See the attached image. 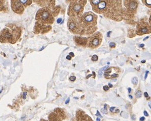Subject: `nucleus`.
I'll return each instance as SVG.
<instances>
[{
	"label": "nucleus",
	"instance_id": "nucleus-1",
	"mask_svg": "<svg viewBox=\"0 0 151 121\" xmlns=\"http://www.w3.org/2000/svg\"><path fill=\"white\" fill-rule=\"evenodd\" d=\"M21 32L17 28L9 29L4 28L0 33V42L2 43L14 44L20 37Z\"/></svg>",
	"mask_w": 151,
	"mask_h": 121
},
{
	"label": "nucleus",
	"instance_id": "nucleus-2",
	"mask_svg": "<svg viewBox=\"0 0 151 121\" xmlns=\"http://www.w3.org/2000/svg\"><path fill=\"white\" fill-rule=\"evenodd\" d=\"M36 19L44 24H52L54 19L50 10L46 8L40 9L36 14Z\"/></svg>",
	"mask_w": 151,
	"mask_h": 121
},
{
	"label": "nucleus",
	"instance_id": "nucleus-3",
	"mask_svg": "<svg viewBox=\"0 0 151 121\" xmlns=\"http://www.w3.org/2000/svg\"><path fill=\"white\" fill-rule=\"evenodd\" d=\"M93 7V10L97 13L105 12L112 3L113 0H89Z\"/></svg>",
	"mask_w": 151,
	"mask_h": 121
},
{
	"label": "nucleus",
	"instance_id": "nucleus-4",
	"mask_svg": "<svg viewBox=\"0 0 151 121\" xmlns=\"http://www.w3.org/2000/svg\"><path fill=\"white\" fill-rule=\"evenodd\" d=\"M85 0H75L70 4L68 14L72 16L81 15L83 13Z\"/></svg>",
	"mask_w": 151,
	"mask_h": 121
},
{
	"label": "nucleus",
	"instance_id": "nucleus-5",
	"mask_svg": "<svg viewBox=\"0 0 151 121\" xmlns=\"http://www.w3.org/2000/svg\"><path fill=\"white\" fill-rule=\"evenodd\" d=\"M102 40V34L100 32H97L89 37L87 40V47L91 49H96L100 45Z\"/></svg>",
	"mask_w": 151,
	"mask_h": 121
},
{
	"label": "nucleus",
	"instance_id": "nucleus-6",
	"mask_svg": "<svg viewBox=\"0 0 151 121\" xmlns=\"http://www.w3.org/2000/svg\"><path fill=\"white\" fill-rule=\"evenodd\" d=\"M82 19L85 26H93L96 24L97 16L92 12H87L84 13Z\"/></svg>",
	"mask_w": 151,
	"mask_h": 121
},
{
	"label": "nucleus",
	"instance_id": "nucleus-7",
	"mask_svg": "<svg viewBox=\"0 0 151 121\" xmlns=\"http://www.w3.org/2000/svg\"><path fill=\"white\" fill-rule=\"evenodd\" d=\"M151 32V26L147 22L142 21L137 25L136 33L139 35L150 33Z\"/></svg>",
	"mask_w": 151,
	"mask_h": 121
},
{
	"label": "nucleus",
	"instance_id": "nucleus-8",
	"mask_svg": "<svg viewBox=\"0 0 151 121\" xmlns=\"http://www.w3.org/2000/svg\"><path fill=\"white\" fill-rule=\"evenodd\" d=\"M68 29L71 32L74 33H77L79 32L80 24L75 17H72L70 18L68 23Z\"/></svg>",
	"mask_w": 151,
	"mask_h": 121
},
{
	"label": "nucleus",
	"instance_id": "nucleus-9",
	"mask_svg": "<svg viewBox=\"0 0 151 121\" xmlns=\"http://www.w3.org/2000/svg\"><path fill=\"white\" fill-rule=\"evenodd\" d=\"M119 71V68H114V67L108 68L104 72V77L107 79L117 77L119 76V75L118 74Z\"/></svg>",
	"mask_w": 151,
	"mask_h": 121
},
{
	"label": "nucleus",
	"instance_id": "nucleus-10",
	"mask_svg": "<svg viewBox=\"0 0 151 121\" xmlns=\"http://www.w3.org/2000/svg\"><path fill=\"white\" fill-rule=\"evenodd\" d=\"M11 6L13 12L19 14H22L25 9L24 6L21 4L19 0H12Z\"/></svg>",
	"mask_w": 151,
	"mask_h": 121
},
{
	"label": "nucleus",
	"instance_id": "nucleus-11",
	"mask_svg": "<svg viewBox=\"0 0 151 121\" xmlns=\"http://www.w3.org/2000/svg\"><path fill=\"white\" fill-rule=\"evenodd\" d=\"M76 121H93L92 118L80 109H78L76 112Z\"/></svg>",
	"mask_w": 151,
	"mask_h": 121
},
{
	"label": "nucleus",
	"instance_id": "nucleus-12",
	"mask_svg": "<svg viewBox=\"0 0 151 121\" xmlns=\"http://www.w3.org/2000/svg\"><path fill=\"white\" fill-rule=\"evenodd\" d=\"M124 5L129 12H134L138 7V2L136 0H124Z\"/></svg>",
	"mask_w": 151,
	"mask_h": 121
},
{
	"label": "nucleus",
	"instance_id": "nucleus-13",
	"mask_svg": "<svg viewBox=\"0 0 151 121\" xmlns=\"http://www.w3.org/2000/svg\"><path fill=\"white\" fill-rule=\"evenodd\" d=\"M49 121H63V119L55 112H52L49 115Z\"/></svg>",
	"mask_w": 151,
	"mask_h": 121
},
{
	"label": "nucleus",
	"instance_id": "nucleus-14",
	"mask_svg": "<svg viewBox=\"0 0 151 121\" xmlns=\"http://www.w3.org/2000/svg\"><path fill=\"white\" fill-rule=\"evenodd\" d=\"M54 112H56L60 117L63 120L66 118V114L64 110L61 108H56L54 109Z\"/></svg>",
	"mask_w": 151,
	"mask_h": 121
},
{
	"label": "nucleus",
	"instance_id": "nucleus-15",
	"mask_svg": "<svg viewBox=\"0 0 151 121\" xmlns=\"http://www.w3.org/2000/svg\"><path fill=\"white\" fill-rule=\"evenodd\" d=\"M35 3L42 7H45L49 3L50 0H33Z\"/></svg>",
	"mask_w": 151,
	"mask_h": 121
},
{
	"label": "nucleus",
	"instance_id": "nucleus-16",
	"mask_svg": "<svg viewBox=\"0 0 151 121\" xmlns=\"http://www.w3.org/2000/svg\"><path fill=\"white\" fill-rule=\"evenodd\" d=\"M21 4L24 6V7H27V6L30 5L32 4V0H19Z\"/></svg>",
	"mask_w": 151,
	"mask_h": 121
},
{
	"label": "nucleus",
	"instance_id": "nucleus-17",
	"mask_svg": "<svg viewBox=\"0 0 151 121\" xmlns=\"http://www.w3.org/2000/svg\"><path fill=\"white\" fill-rule=\"evenodd\" d=\"M142 1L146 6L151 8V0H142Z\"/></svg>",
	"mask_w": 151,
	"mask_h": 121
},
{
	"label": "nucleus",
	"instance_id": "nucleus-18",
	"mask_svg": "<svg viewBox=\"0 0 151 121\" xmlns=\"http://www.w3.org/2000/svg\"><path fill=\"white\" fill-rule=\"evenodd\" d=\"M109 68V66H106L104 67V68H103L100 69L99 71L98 72V75L99 76H101L102 75V74H103V71L104 70H105L106 68Z\"/></svg>",
	"mask_w": 151,
	"mask_h": 121
},
{
	"label": "nucleus",
	"instance_id": "nucleus-19",
	"mask_svg": "<svg viewBox=\"0 0 151 121\" xmlns=\"http://www.w3.org/2000/svg\"><path fill=\"white\" fill-rule=\"evenodd\" d=\"M138 79L137 77H134L132 79V82L134 85H136L138 83Z\"/></svg>",
	"mask_w": 151,
	"mask_h": 121
},
{
	"label": "nucleus",
	"instance_id": "nucleus-20",
	"mask_svg": "<svg viewBox=\"0 0 151 121\" xmlns=\"http://www.w3.org/2000/svg\"><path fill=\"white\" fill-rule=\"evenodd\" d=\"M142 96V91H138L136 93V98H140Z\"/></svg>",
	"mask_w": 151,
	"mask_h": 121
},
{
	"label": "nucleus",
	"instance_id": "nucleus-21",
	"mask_svg": "<svg viewBox=\"0 0 151 121\" xmlns=\"http://www.w3.org/2000/svg\"><path fill=\"white\" fill-rule=\"evenodd\" d=\"M101 111H102V112H103V114H107V105H106V104L104 105V108L102 109Z\"/></svg>",
	"mask_w": 151,
	"mask_h": 121
},
{
	"label": "nucleus",
	"instance_id": "nucleus-22",
	"mask_svg": "<svg viewBox=\"0 0 151 121\" xmlns=\"http://www.w3.org/2000/svg\"><path fill=\"white\" fill-rule=\"evenodd\" d=\"M91 60L93 61H98V56L96 55H93V57L91 58Z\"/></svg>",
	"mask_w": 151,
	"mask_h": 121
},
{
	"label": "nucleus",
	"instance_id": "nucleus-23",
	"mask_svg": "<svg viewBox=\"0 0 151 121\" xmlns=\"http://www.w3.org/2000/svg\"><path fill=\"white\" fill-rule=\"evenodd\" d=\"M69 79H70V81H71L72 82H74L75 81L76 79V78L75 76H71V77H70V78H69Z\"/></svg>",
	"mask_w": 151,
	"mask_h": 121
},
{
	"label": "nucleus",
	"instance_id": "nucleus-24",
	"mask_svg": "<svg viewBox=\"0 0 151 121\" xmlns=\"http://www.w3.org/2000/svg\"><path fill=\"white\" fill-rule=\"evenodd\" d=\"M109 46L110 47L113 48H114L115 47V44L114 42H111L110 43Z\"/></svg>",
	"mask_w": 151,
	"mask_h": 121
},
{
	"label": "nucleus",
	"instance_id": "nucleus-25",
	"mask_svg": "<svg viewBox=\"0 0 151 121\" xmlns=\"http://www.w3.org/2000/svg\"><path fill=\"white\" fill-rule=\"evenodd\" d=\"M103 89H104V91H107L109 89V87L108 85H105L103 87Z\"/></svg>",
	"mask_w": 151,
	"mask_h": 121
},
{
	"label": "nucleus",
	"instance_id": "nucleus-26",
	"mask_svg": "<svg viewBox=\"0 0 151 121\" xmlns=\"http://www.w3.org/2000/svg\"><path fill=\"white\" fill-rule=\"evenodd\" d=\"M148 73H149V71H146V72H145V79H146L147 78Z\"/></svg>",
	"mask_w": 151,
	"mask_h": 121
},
{
	"label": "nucleus",
	"instance_id": "nucleus-27",
	"mask_svg": "<svg viewBox=\"0 0 151 121\" xmlns=\"http://www.w3.org/2000/svg\"><path fill=\"white\" fill-rule=\"evenodd\" d=\"M144 96H145V98H148V97H149V95H148L147 92H145L144 93Z\"/></svg>",
	"mask_w": 151,
	"mask_h": 121
},
{
	"label": "nucleus",
	"instance_id": "nucleus-28",
	"mask_svg": "<svg viewBox=\"0 0 151 121\" xmlns=\"http://www.w3.org/2000/svg\"><path fill=\"white\" fill-rule=\"evenodd\" d=\"M96 116H99V117H102V115H101L100 114V112H99V111H98L97 110V113H96Z\"/></svg>",
	"mask_w": 151,
	"mask_h": 121
},
{
	"label": "nucleus",
	"instance_id": "nucleus-29",
	"mask_svg": "<svg viewBox=\"0 0 151 121\" xmlns=\"http://www.w3.org/2000/svg\"><path fill=\"white\" fill-rule=\"evenodd\" d=\"M144 115L146 117H148L149 116V115H148V113H147V112H146V111H144Z\"/></svg>",
	"mask_w": 151,
	"mask_h": 121
},
{
	"label": "nucleus",
	"instance_id": "nucleus-30",
	"mask_svg": "<svg viewBox=\"0 0 151 121\" xmlns=\"http://www.w3.org/2000/svg\"><path fill=\"white\" fill-rule=\"evenodd\" d=\"M145 117H142L140 118V121H145Z\"/></svg>",
	"mask_w": 151,
	"mask_h": 121
},
{
	"label": "nucleus",
	"instance_id": "nucleus-31",
	"mask_svg": "<svg viewBox=\"0 0 151 121\" xmlns=\"http://www.w3.org/2000/svg\"><path fill=\"white\" fill-rule=\"evenodd\" d=\"M114 109H115L114 107H111L110 109V112H113Z\"/></svg>",
	"mask_w": 151,
	"mask_h": 121
},
{
	"label": "nucleus",
	"instance_id": "nucleus-32",
	"mask_svg": "<svg viewBox=\"0 0 151 121\" xmlns=\"http://www.w3.org/2000/svg\"><path fill=\"white\" fill-rule=\"evenodd\" d=\"M71 58H72V57H71V56H70V55H68V56H66V59H67L70 60Z\"/></svg>",
	"mask_w": 151,
	"mask_h": 121
},
{
	"label": "nucleus",
	"instance_id": "nucleus-33",
	"mask_svg": "<svg viewBox=\"0 0 151 121\" xmlns=\"http://www.w3.org/2000/svg\"><path fill=\"white\" fill-rule=\"evenodd\" d=\"M69 101H70V98H68V100L66 101V102H65V104H68V103Z\"/></svg>",
	"mask_w": 151,
	"mask_h": 121
},
{
	"label": "nucleus",
	"instance_id": "nucleus-34",
	"mask_svg": "<svg viewBox=\"0 0 151 121\" xmlns=\"http://www.w3.org/2000/svg\"><path fill=\"white\" fill-rule=\"evenodd\" d=\"M26 95L27 93H26V92H25V93H24V95H23V96H24V99L26 98Z\"/></svg>",
	"mask_w": 151,
	"mask_h": 121
},
{
	"label": "nucleus",
	"instance_id": "nucleus-35",
	"mask_svg": "<svg viewBox=\"0 0 151 121\" xmlns=\"http://www.w3.org/2000/svg\"><path fill=\"white\" fill-rule=\"evenodd\" d=\"M70 55H71V56H72V57H74V53H72V52H71V53H70Z\"/></svg>",
	"mask_w": 151,
	"mask_h": 121
},
{
	"label": "nucleus",
	"instance_id": "nucleus-36",
	"mask_svg": "<svg viewBox=\"0 0 151 121\" xmlns=\"http://www.w3.org/2000/svg\"><path fill=\"white\" fill-rule=\"evenodd\" d=\"M132 119L133 120H135V115H132Z\"/></svg>",
	"mask_w": 151,
	"mask_h": 121
},
{
	"label": "nucleus",
	"instance_id": "nucleus-37",
	"mask_svg": "<svg viewBox=\"0 0 151 121\" xmlns=\"http://www.w3.org/2000/svg\"><path fill=\"white\" fill-rule=\"evenodd\" d=\"M144 46H145V45L144 44H141L140 45V47L142 48L144 47Z\"/></svg>",
	"mask_w": 151,
	"mask_h": 121
},
{
	"label": "nucleus",
	"instance_id": "nucleus-38",
	"mask_svg": "<svg viewBox=\"0 0 151 121\" xmlns=\"http://www.w3.org/2000/svg\"><path fill=\"white\" fill-rule=\"evenodd\" d=\"M40 121H48L47 120L43 119H42L40 120Z\"/></svg>",
	"mask_w": 151,
	"mask_h": 121
},
{
	"label": "nucleus",
	"instance_id": "nucleus-39",
	"mask_svg": "<svg viewBox=\"0 0 151 121\" xmlns=\"http://www.w3.org/2000/svg\"><path fill=\"white\" fill-rule=\"evenodd\" d=\"M128 91H129V93H131V88H129Z\"/></svg>",
	"mask_w": 151,
	"mask_h": 121
},
{
	"label": "nucleus",
	"instance_id": "nucleus-40",
	"mask_svg": "<svg viewBox=\"0 0 151 121\" xmlns=\"http://www.w3.org/2000/svg\"><path fill=\"white\" fill-rule=\"evenodd\" d=\"M96 121H101L100 118H99V117H97V119H96Z\"/></svg>",
	"mask_w": 151,
	"mask_h": 121
},
{
	"label": "nucleus",
	"instance_id": "nucleus-41",
	"mask_svg": "<svg viewBox=\"0 0 151 121\" xmlns=\"http://www.w3.org/2000/svg\"><path fill=\"white\" fill-rule=\"evenodd\" d=\"M109 87H112V85L111 84H110V83H109Z\"/></svg>",
	"mask_w": 151,
	"mask_h": 121
},
{
	"label": "nucleus",
	"instance_id": "nucleus-42",
	"mask_svg": "<svg viewBox=\"0 0 151 121\" xmlns=\"http://www.w3.org/2000/svg\"><path fill=\"white\" fill-rule=\"evenodd\" d=\"M111 34V32H109L108 33L107 35L108 37H109V34Z\"/></svg>",
	"mask_w": 151,
	"mask_h": 121
},
{
	"label": "nucleus",
	"instance_id": "nucleus-43",
	"mask_svg": "<svg viewBox=\"0 0 151 121\" xmlns=\"http://www.w3.org/2000/svg\"><path fill=\"white\" fill-rule=\"evenodd\" d=\"M150 25H151V16L150 17Z\"/></svg>",
	"mask_w": 151,
	"mask_h": 121
},
{
	"label": "nucleus",
	"instance_id": "nucleus-44",
	"mask_svg": "<svg viewBox=\"0 0 151 121\" xmlns=\"http://www.w3.org/2000/svg\"><path fill=\"white\" fill-rule=\"evenodd\" d=\"M149 38V37L147 36V37H146L145 38H144V40H147V38Z\"/></svg>",
	"mask_w": 151,
	"mask_h": 121
},
{
	"label": "nucleus",
	"instance_id": "nucleus-45",
	"mask_svg": "<svg viewBox=\"0 0 151 121\" xmlns=\"http://www.w3.org/2000/svg\"><path fill=\"white\" fill-rule=\"evenodd\" d=\"M129 97H130V98L131 99H132L133 98L132 96H131V95H129Z\"/></svg>",
	"mask_w": 151,
	"mask_h": 121
},
{
	"label": "nucleus",
	"instance_id": "nucleus-46",
	"mask_svg": "<svg viewBox=\"0 0 151 121\" xmlns=\"http://www.w3.org/2000/svg\"><path fill=\"white\" fill-rule=\"evenodd\" d=\"M145 60H142V63H145Z\"/></svg>",
	"mask_w": 151,
	"mask_h": 121
},
{
	"label": "nucleus",
	"instance_id": "nucleus-47",
	"mask_svg": "<svg viewBox=\"0 0 151 121\" xmlns=\"http://www.w3.org/2000/svg\"><path fill=\"white\" fill-rule=\"evenodd\" d=\"M149 106L150 107V108L151 109V106L150 105H149Z\"/></svg>",
	"mask_w": 151,
	"mask_h": 121
}]
</instances>
